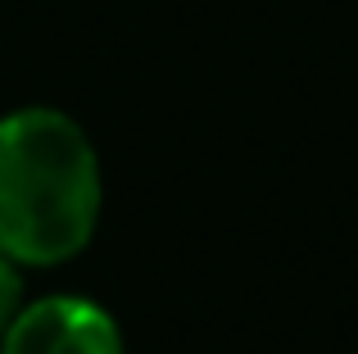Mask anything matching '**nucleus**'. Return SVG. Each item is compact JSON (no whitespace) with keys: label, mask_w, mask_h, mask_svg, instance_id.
<instances>
[{"label":"nucleus","mask_w":358,"mask_h":354,"mask_svg":"<svg viewBox=\"0 0 358 354\" xmlns=\"http://www.w3.org/2000/svg\"><path fill=\"white\" fill-rule=\"evenodd\" d=\"M100 160L91 136L50 105L0 118V250L50 268L91 241L100 218Z\"/></svg>","instance_id":"f257e3e1"},{"label":"nucleus","mask_w":358,"mask_h":354,"mask_svg":"<svg viewBox=\"0 0 358 354\" xmlns=\"http://www.w3.org/2000/svg\"><path fill=\"white\" fill-rule=\"evenodd\" d=\"M0 354H122V332L87 295H41L14 313Z\"/></svg>","instance_id":"f03ea898"},{"label":"nucleus","mask_w":358,"mask_h":354,"mask_svg":"<svg viewBox=\"0 0 358 354\" xmlns=\"http://www.w3.org/2000/svg\"><path fill=\"white\" fill-rule=\"evenodd\" d=\"M23 264H14V259L0 250V337L9 332V323H14V313L23 309V273H18Z\"/></svg>","instance_id":"7ed1b4c3"}]
</instances>
